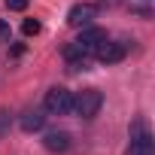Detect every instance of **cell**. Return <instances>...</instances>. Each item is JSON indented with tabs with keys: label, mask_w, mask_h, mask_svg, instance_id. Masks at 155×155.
<instances>
[{
	"label": "cell",
	"mask_w": 155,
	"mask_h": 155,
	"mask_svg": "<svg viewBox=\"0 0 155 155\" xmlns=\"http://www.w3.org/2000/svg\"><path fill=\"white\" fill-rule=\"evenodd\" d=\"M101 107H104V94H101L97 88H85V91H79V94H73L70 113H76L79 119H94V116L101 113Z\"/></svg>",
	"instance_id": "6da1fadb"
},
{
	"label": "cell",
	"mask_w": 155,
	"mask_h": 155,
	"mask_svg": "<svg viewBox=\"0 0 155 155\" xmlns=\"http://www.w3.org/2000/svg\"><path fill=\"white\" fill-rule=\"evenodd\" d=\"M43 107H46V113H52V116H64V113H70V107H73V91H67L64 85H55V88L46 91Z\"/></svg>",
	"instance_id": "7a4b0ae2"
},
{
	"label": "cell",
	"mask_w": 155,
	"mask_h": 155,
	"mask_svg": "<svg viewBox=\"0 0 155 155\" xmlns=\"http://www.w3.org/2000/svg\"><path fill=\"white\" fill-rule=\"evenodd\" d=\"M125 155H152V137H149V131H146L143 122H134V128H131V146H128Z\"/></svg>",
	"instance_id": "3957f363"
},
{
	"label": "cell",
	"mask_w": 155,
	"mask_h": 155,
	"mask_svg": "<svg viewBox=\"0 0 155 155\" xmlns=\"http://www.w3.org/2000/svg\"><path fill=\"white\" fill-rule=\"evenodd\" d=\"M94 15H97V6L94 3H73L70 12H67V25L70 28H88Z\"/></svg>",
	"instance_id": "277c9868"
},
{
	"label": "cell",
	"mask_w": 155,
	"mask_h": 155,
	"mask_svg": "<svg viewBox=\"0 0 155 155\" xmlns=\"http://www.w3.org/2000/svg\"><path fill=\"white\" fill-rule=\"evenodd\" d=\"M104 40H107V34H104L101 28H82L79 40H76L73 46H76V49H79V52H82V55L88 58V55H94V49H97V46H101Z\"/></svg>",
	"instance_id": "5b68a950"
},
{
	"label": "cell",
	"mask_w": 155,
	"mask_h": 155,
	"mask_svg": "<svg viewBox=\"0 0 155 155\" xmlns=\"http://www.w3.org/2000/svg\"><path fill=\"white\" fill-rule=\"evenodd\" d=\"M125 55H128V46H125V43H110V40H104V43L94 49V58H97L101 64H119Z\"/></svg>",
	"instance_id": "8992f818"
},
{
	"label": "cell",
	"mask_w": 155,
	"mask_h": 155,
	"mask_svg": "<svg viewBox=\"0 0 155 155\" xmlns=\"http://www.w3.org/2000/svg\"><path fill=\"white\" fill-rule=\"evenodd\" d=\"M43 146H46L49 152H64V149L70 146V134H67V131H49V134L43 137Z\"/></svg>",
	"instance_id": "52a82bcc"
},
{
	"label": "cell",
	"mask_w": 155,
	"mask_h": 155,
	"mask_svg": "<svg viewBox=\"0 0 155 155\" xmlns=\"http://www.w3.org/2000/svg\"><path fill=\"white\" fill-rule=\"evenodd\" d=\"M43 125H46V116H43L40 110H31V113H25V116H21V131H28V134L40 131Z\"/></svg>",
	"instance_id": "ba28073f"
},
{
	"label": "cell",
	"mask_w": 155,
	"mask_h": 155,
	"mask_svg": "<svg viewBox=\"0 0 155 155\" xmlns=\"http://www.w3.org/2000/svg\"><path fill=\"white\" fill-rule=\"evenodd\" d=\"M21 31H25L28 37H34V34H40V31H43V25H40L37 18H25V25H21Z\"/></svg>",
	"instance_id": "9c48e42d"
},
{
	"label": "cell",
	"mask_w": 155,
	"mask_h": 155,
	"mask_svg": "<svg viewBox=\"0 0 155 155\" xmlns=\"http://www.w3.org/2000/svg\"><path fill=\"white\" fill-rule=\"evenodd\" d=\"M3 3H6L12 12H21V9H28V0H3Z\"/></svg>",
	"instance_id": "30bf717a"
},
{
	"label": "cell",
	"mask_w": 155,
	"mask_h": 155,
	"mask_svg": "<svg viewBox=\"0 0 155 155\" xmlns=\"http://www.w3.org/2000/svg\"><path fill=\"white\" fill-rule=\"evenodd\" d=\"M0 37H9V25H3V21H0Z\"/></svg>",
	"instance_id": "8fae6325"
},
{
	"label": "cell",
	"mask_w": 155,
	"mask_h": 155,
	"mask_svg": "<svg viewBox=\"0 0 155 155\" xmlns=\"http://www.w3.org/2000/svg\"><path fill=\"white\" fill-rule=\"evenodd\" d=\"M104 3H107V6H113V3H122V0H104Z\"/></svg>",
	"instance_id": "7c38bea8"
}]
</instances>
